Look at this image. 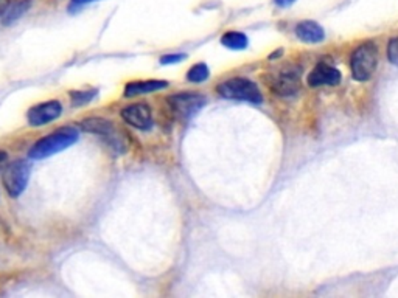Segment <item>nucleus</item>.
<instances>
[{"instance_id": "9b49d317", "label": "nucleus", "mask_w": 398, "mask_h": 298, "mask_svg": "<svg viewBox=\"0 0 398 298\" xmlns=\"http://www.w3.org/2000/svg\"><path fill=\"white\" fill-rule=\"evenodd\" d=\"M298 87H301V81H298V73L296 72L280 73L273 81V90L282 97L294 95Z\"/></svg>"}, {"instance_id": "aec40b11", "label": "nucleus", "mask_w": 398, "mask_h": 298, "mask_svg": "<svg viewBox=\"0 0 398 298\" xmlns=\"http://www.w3.org/2000/svg\"><path fill=\"white\" fill-rule=\"evenodd\" d=\"M6 165H8V154L5 151H0V173L4 171Z\"/></svg>"}, {"instance_id": "2eb2a0df", "label": "nucleus", "mask_w": 398, "mask_h": 298, "mask_svg": "<svg viewBox=\"0 0 398 298\" xmlns=\"http://www.w3.org/2000/svg\"><path fill=\"white\" fill-rule=\"evenodd\" d=\"M98 89H83V90H72L70 92V99H72V106H84L90 103L92 99L98 97Z\"/></svg>"}, {"instance_id": "4be33fe9", "label": "nucleus", "mask_w": 398, "mask_h": 298, "mask_svg": "<svg viewBox=\"0 0 398 298\" xmlns=\"http://www.w3.org/2000/svg\"><path fill=\"white\" fill-rule=\"evenodd\" d=\"M10 5V0H0V16H4V13L6 11Z\"/></svg>"}, {"instance_id": "4468645a", "label": "nucleus", "mask_w": 398, "mask_h": 298, "mask_svg": "<svg viewBox=\"0 0 398 298\" xmlns=\"http://www.w3.org/2000/svg\"><path fill=\"white\" fill-rule=\"evenodd\" d=\"M221 44L229 50H245L249 45L247 36L240 31H229L221 38Z\"/></svg>"}, {"instance_id": "423d86ee", "label": "nucleus", "mask_w": 398, "mask_h": 298, "mask_svg": "<svg viewBox=\"0 0 398 298\" xmlns=\"http://www.w3.org/2000/svg\"><path fill=\"white\" fill-rule=\"evenodd\" d=\"M168 104L172 111L179 118H190L205 106V97L193 94V92H184L168 98Z\"/></svg>"}, {"instance_id": "f257e3e1", "label": "nucleus", "mask_w": 398, "mask_h": 298, "mask_svg": "<svg viewBox=\"0 0 398 298\" xmlns=\"http://www.w3.org/2000/svg\"><path fill=\"white\" fill-rule=\"evenodd\" d=\"M78 136H80V134H78L76 127L74 126L61 127V129L48 134V136L38 140L36 143L30 148L28 155H30V159L33 160H44L47 157H52V155L75 145L78 141Z\"/></svg>"}, {"instance_id": "0eeeda50", "label": "nucleus", "mask_w": 398, "mask_h": 298, "mask_svg": "<svg viewBox=\"0 0 398 298\" xmlns=\"http://www.w3.org/2000/svg\"><path fill=\"white\" fill-rule=\"evenodd\" d=\"M62 113V106L60 101H46V103H41L38 106H34L30 111H28V125L30 126H44L55 122V120H58Z\"/></svg>"}, {"instance_id": "6ab92c4d", "label": "nucleus", "mask_w": 398, "mask_h": 298, "mask_svg": "<svg viewBox=\"0 0 398 298\" xmlns=\"http://www.w3.org/2000/svg\"><path fill=\"white\" fill-rule=\"evenodd\" d=\"M94 2H97V0H72V2H70V5H69V11L75 13L78 10H81L83 6H86L89 3H94Z\"/></svg>"}, {"instance_id": "ddd939ff", "label": "nucleus", "mask_w": 398, "mask_h": 298, "mask_svg": "<svg viewBox=\"0 0 398 298\" xmlns=\"http://www.w3.org/2000/svg\"><path fill=\"white\" fill-rule=\"evenodd\" d=\"M32 0H16L13 5H8V8L4 13L2 16V24L4 25H11L19 20L24 14L30 10Z\"/></svg>"}, {"instance_id": "1a4fd4ad", "label": "nucleus", "mask_w": 398, "mask_h": 298, "mask_svg": "<svg viewBox=\"0 0 398 298\" xmlns=\"http://www.w3.org/2000/svg\"><path fill=\"white\" fill-rule=\"evenodd\" d=\"M308 86L319 87V86H338L341 83V72L338 69L329 66V64H317L313 69V72L308 75Z\"/></svg>"}, {"instance_id": "6e6552de", "label": "nucleus", "mask_w": 398, "mask_h": 298, "mask_svg": "<svg viewBox=\"0 0 398 298\" xmlns=\"http://www.w3.org/2000/svg\"><path fill=\"white\" fill-rule=\"evenodd\" d=\"M122 118L128 125L140 131H148L153 126V113L145 103H136L122 109Z\"/></svg>"}, {"instance_id": "20e7f679", "label": "nucleus", "mask_w": 398, "mask_h": 298, "mask_svg": "<svg viewBox=\"0 0 398 298\" xmlns=\"http://www.w3.org/2000/svg\"><path fill=\"white\" fill-rule=\"evenodd\" d=\"M218 94L226 99H235V101H247L254 104L263 103V95L255 83L246 78H232L218 86Z\"/></svg>"}, {"instance_id": "9d476101", "label": "nucleus", "mask_w": 398, "mask_h": 298, "mask_svg": "<svg viewBox=\"0 0 398 298\" xmlns=\"http://www.w3.org/2000/svg\"><path fill=\"white\" fill-rule=\"evenodd\" d=\"M294 31L298 39L308 44H317L325 39V30L315 20H302L297 24Z\"/></svg>"}, {"instance_id": "a211bd4d", "label": "nucleus", "mask_w": 398, "mask_h": 298, "mask_svg": "<svg viewBox=\"0 0 398 298\" xmlns=\"http://www.w3.org/2000/svg\"><path fill=\"white\" fill-rule=\"evenodd\" d=\"M187 58V55H182V53H170V55H165V56H162L160 58V64H163V66H168V64H177V62H181Z\"/></svg>"}, {"instance_id": "f3484780", "label": "nucleus", "mask_w": 398, "mask_h": 298, "mask_svg": "<svg viewBox=\"0 0 398 298\" xmlns=\"http://www.w3.org/2000/svg\"><path fill=\"white\" fill-rule=\"evenodd\" d=\"M387 59L394 66H398V36L392 38L387 44Z\"/></svg>"}, {"instance_id": "39448f33", "label": "nucleus", "mask_w": 398, "mask_h": 298, "mask_svg": "<svg viewBox=\"0 0 398 298\" xmlns=\"http://www.w3.org/2000/svg\"><path fill=\"white\" fill-rule=\"evenodd\" d=\"M32 166L25 160H16L8 163L2 171V183L11 197H19L24 193L28 180H30Z\"/></svg>"}, {"instance_id": "7ed1b4c3", "label": "nucleus", "mask_w": 398, "mask_h": 298, "mask_svg": "<svg viewBox=\"0 0 398 298\" xmlns=\"http://www.w3.org/2000/svg\"><path fill=\"white\" fill-rule=\"evenodd\" d=\"M376 66H378V48L373 42H364L352 53L350 67L353 80L361 83L371 80Z\"/></svg>"}, {"instance_id": "f8f14e48", "label": "nucleus", "mask_w": 398, "mask_h": 298, "mask_svg": "<svg viewBox=\"0 0 398 298\" xmlns=\"http://www.w3.org/2000/svg\"><path fill=\"white\" fill-rule=\"evenodd\" d=\"M168 87L167 81L162 80H148V81H134L126 84L125 87V97L132 98L137 95H145V94H153V92L163 90Z\"/></svg>"}, {"instance_id": "dca6fc26", "label": "nucleus", "mask_w": 398, "mask_h": 298, "mask_svg": "<svg viewBox=\"0 0 398 298\" xmlns=\"http://www.w3.org/2000/svg\"><path fill=\"white\" fill-rule=\"evenodd\" d=\"M209 75H210L209 67L205 66L204 62H201V64H196V66H193L188 70L187 80L190 83H204L209 78Z\"/></svg>"}, {"instance_id": "f03ea898", "label": "nucleus", "mask_w": 398, "mask_h": 298, "mask_svg": "<svg viewBox=\"0 0 398 298\" xmlns=\"http://www.w3.org/2000/svg\"><path fill=\"white\" fill-rule=\"evenodd\" d=\"M80 127L84 132L95 134V136L102 137L106 141V145H108L114 152L123 154L128 151L126 134L117 129L116 125L109 122V120L102 117H90L83 120L80 123Z\"/></svg>"}, {"instance_id": "412c9836", "label": "nucleus", "mask_w": 398, "mask_h": 298, "mask_svg": "<svg viewBox=\"0 0 398 298\" xmlns=\"http://www.w3.org/2000/svg\"><path fill=\"white\" fill-rule=\"evenodd\" d=\"M296 2V0H274V3L277 6H280V8H288V6H291Z\"/></svg>"}]
</instances>
